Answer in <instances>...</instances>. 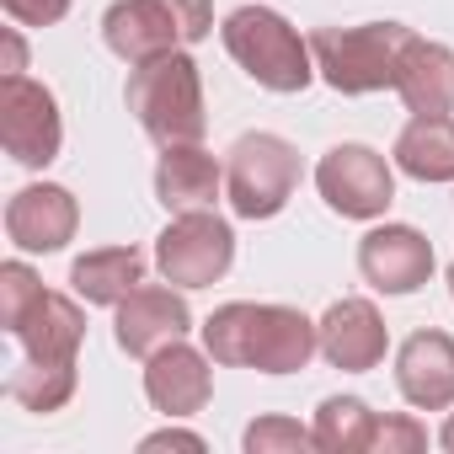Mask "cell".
Segmentation results:
<instances>
[{
  "instance_id": "1",
  "label": "cell",
  "mask_w": 454,
  "mask_h": 454,
  "mask_svg": "<svg viewBox=\"0 0 454 454\" xmlns=\"http://www.w3.org/2000/svg\"><path fill=\"white\" fill-rule=\"evenodd\" d=\"M203 348L224 369H262V374H294L321 348V326L305 321L289 305H219L203 321Z\"/></svg>"
},
{
  "instance_id": "2",
  "label": "cell",
  "mask_w": 454,
  "mask_h": 454,
  "mask_svg": "<svg viewBox=\"0 0 454 454\" xmlns=\"http://www.w3.org/2000/svg\"><path fill=\"white\" fill-rule=\"evenodd\" d=\"M0 326L27 348V358H43V364H75L86 337L81 305L43 289L27 262L0 268Z\"/></svg>"
},
{
  "instance_id": "3",
  "label": "cell",
  "mask_w": 454,
  "mask_h": 454,
  "mask_svg": "<svg viewBox=\"0 0 454 454\" xmlns=\"http://www.w3.org/2000/svg\"><path fill=\"white\" fill-rule=\"evenodd\" d=\"M129 113L139 118V129L155 145H198L203 129H208L198 65L182 49L134 65V75H129Z\"/></svg>"
},
{
  "instance_id": "4",
  "label": "cell",
  "mask_w": 454,
  "mask_h": 454,
  "mask_svg": "<svg viewBox=\"0 0 454 454\" xmlns=\"http://www.w3.org/2000/svg\"><path fill=\"white\" fill-rule=\"evenodd\" d=\"M411 27L401 22H364V27H316L310 33V59L326 75L332 91L342 97H369L395 86V65L406 49Z\"/></svg>"
},
{
  "instance_id": "5",
  "label": "cell",
  "mask_w": 454,
  "mask_h": 454,
  "mask_svg": "<svg viewBox=\"0 0 454 454\" xmlns=\"http://www.w3.org/2000/svg\"><path fill=\"white\" fill-rule=\"evenodd\" d=\"M231 59L268 91H305L310 75H316V59H310V43L268 6H241L224 17L219 27Z\"/></svg>"
},
{
  "instance_id": "6",
  "label": "cell",
  "mask_w": 454,
  "mask_h": 454,
  "mask_svg": "<svg viewBox=\"0 0 454 454\" xmlns=\"http://www.w3.org/2000/svg\"><path fill=\"white\" fill-rule=\"evenodd\" d=\"M214 27L208 0H118V6L102 17V38L118 59L145 65L176 49L203 43Z\"/></svg>"
},
{
  "instance_id": "7",
  "label": "cell",
  "mask_w": 454,
  "mask_h": 454,
  "mask_svg": "<svg viewBox=\"0 0 454 454\" xmlns=\"http://www.w3.org/2000/svg\"><path fill=\"white\" fill-rule=\"evenodd\" d=\"M300 187V150L278 134H241L224 160V192L241 219H273Z\"/></svg>"
},
{
  "instance_id": "8",
  "label": "cell",
  "mask_w": 454,
  "mask_h": 454,
  "mask_svg": "<svg viewBox=\"0 0 454 454\" xmlns=\"http://www.w3.org/2000/svg\"><path fill=\"white\" fill-rule=\"evenodd\" d=\"M155 262H160L166 284L203 289V284L231 273V262H236V231L219 214H208V208L176 214L160 231V241H155Z\"/></svg>"
},
{
  "instance_id": "9",
  "label": "cell",
  "mask_w": 454,
  "mask_h": 454,
  "mask_svg": "<svg viewBox=\"0 0 454 454\" xmlns=\"http://www.w3.org/2000/svg\"><path fill=\"white\" fill-rule=\"evenodd\" d=\"M59 139H65V123L49 86L27 75L0 81V145L17 166H49L59 155Z\"/></svg>"
},
{
  "instance_id": "10",
  "label": "cell",
  "mask_w": 454,
  "mask_h": 454,
  "mask_svg": "<svg viewBox=\"0 0 454 454\" xmlns=\"http://www.w3.org/2000/svg\"><path fill=\"white\" fill-rule=\"evenodd\" d=\"M316 187L342 219H374L395 198V176L369 145H332L316 166Z\"/></svg>"
},
{
  "instance_id": "11",
  "label": "cell",
  "mask_w": 454,
  "mask_h": 454,
  "mask_svg": "<svg viewBox=\"0 0 454 454\" xmlns=\"http://www.w3.org/2000/svg\"><path fill=\"white\" fill-rule=\"evenodd\" d=\"M358 268L380 294H411L433 273V247L411 224H380L358 241Z\"/></svg>"
},
{
  "instance_id": "12",
  "label": "cell",
  "mask_w": 454,
  "mask_h": 454,
  "mask_svg": "<svg viewBox=\"0 0 454 454\" xmlns=\"http://www.w3.org/2000/svg\"><path fill=\"white\" fill-rule=\"evenodd\" d=\"M118 348L129 353V358H150V353H160L166 342H182L187 337V326H192V310H187V300L176 294V289H150V284H139L123 305H118Z\"/></svg>"
},
{
  "instance_id": "13",
  "label": "cell",
  "mask_w": 454,
  "mask_h": 454,
  "mask_svg": "<svg viewBox=\"0 0 454 454\" xmlns=\"http://www.w3.org/2000/svg\"><path fill=\"white\" fill-rule=\"evenodd\" d=\"M81 224V208L65 187L54 182H38V187H22L12 203H6V236L22 247V252H59Z\"/></svg>"
},
{
  "instance_id": "14",
  "label": "cell",
  "mask_w": 454,
  "mask_h": 454,
  "mask_svg": "<svg viewBox=\"0 0 454 454\" xmlns=\"http://www.w3.org/2000/svg\"><path fill=\"white\" fill-rule=\"evenodd\" d=\"M395 385L422 411L454 406V337H443V332H411L401 342V353H395Z\"/></svg>"
},
{
  "instance_id": "15",
  "label": "cell",
  "mask_w": 454,
  "mask_h": 454,
  "mask_svg": "<svg viewBox=\"0 0 454 454\" xmlns=\"http://www.w3.org/2000/svg\"><path fill=\"white\" fill-rule=\"evenodd\" d=\"M385 342H390L385 321H380V310L369 300H337L326 310V321H321V353L348 374L374 369L385 358Z\"/></svg>"
},
{
  "instance_id": "16",
  "label": "cell",
  "mask_w": 454,
  "mask_h": 454,
  "mask_svg": "<svg viewBox=\"0 0 454 454\" xmlns=\"http://www.w3.org/2000/svg\"><path fill=\"white\" fill-rule=\"evenodd\" d=\"M208 390H214L208 364H203V353H192L187 342H166L160 353H150L145 395L155 401V411H166V417H192V411H203Z\"/></svg>"
},
{
  "instance_id": "17",
  "label": "cell",
  "mask_w": 454,
  "mask_h": 454,
  "mask_svg": "<svg viewBox=\"0 0 454 454\" xmlns=\"http://www.w3.org/2000/svg\"><path fill=\"white\" fill-rule=\"evenodd\" d=\"M395 91L417 118H443L454 107V54L411 33L395 65Z\"/></svg>"
},
{
  "instance_id": "18",
  "label": "cell",
  "mask_w": 454,
  "mask_h": 454,
  "mask_svg": "<svg viewBox=\"0 0 454 454\" xmlns=\"http://www.w3.org/2000/svg\"><path fill=\"white\" fill-rule=\"evenodd\" d=\"M219 160L198 145H166L160 166H155V198L171 208V214H192V208H208L219 198Z\"/></svg>"
},
{
  "instance_id": "19",
  "label": "cell",
  "mask_w": 454,
  "mask_h": 454,
  "mask_svg": "<svg viewBox=\"0 0 454 454\" xmlns=\"http://www.w3.org/2000/svg\"><path fill=\"white\" fill-rule=\"evenodd\" d=\"M70 284L86 305H123L139 284H145V252L134 247H107V252H86L70 268Z\"/></svg>"
},
{
  "instance_id": "20",
  "label": "cell",
  "mask_w": 454,
  "mask_h": 454,
  "mask_svg": "<svg viewBox=\"0 0 454 454\" xmlns=\"http://www.w3.org/2000/svg\"><path fill=\"white\" fill-rule=\"evenodd\" d=\"M395 166L417 182H454V123L411 118L395 139Z\"/></svg>"
},
{
  "instance_id": "21",
  "label": "cell",
  "mask_w": 454,
  "mask_h": 454,
  "mask_svg": "<svg viewBox=\"0 0 454 454\" xmlns=\"http://www.w3.org/2000/svg\"><path fill=\"white\" fill-rule=\"evenodd\" d=\"M6 395L22 401L27 411H59L75 395V364H43V358H22L6 380Z\"/></svg>"
},
{
  "instance_id": "22",
  "label": "cell",
  "mask_w": 454,
  "mask_h": 454,
  "mask_svg": "<svg viewBox=\"0 0 454 454\" xmlns=\"http://www.w3.org/2000/svg\"><path fill=\"white\" fill-rule=\"evenodd\" d=\"M369 427H374V411L358 395H332L316 411V449H332V454L369 449Z\"/></svg>"
},
{
  "instance_id": "23",
  "label": "cell",
  "mask_w": 454,
  "mask_h": 454,
  "mask_svg": "<svg viewBox=\"0 0 454 454\" xmlns=\"http://www.w3.org/2000/svg\"><path fill=\"white\" fill-rule=\"evenodd\" d=\"M316 443V427H300L289 417H257L247 427V449L252 454H273V449H310Z\"/></svg>"
},
{
  "instance_id": "24",
  "label": "cell",
  "mask_w": 454,
  "mask_h": 454,
  "mask_svg": "<svg viewBox=\"0 0 454 454\" xmlns=\"http://www.w3.org/2000/svg\"><path fill=\"white\" fill-rule=\"evenodd\" d=\"M422 443H427V433L411 417H374V427H369V449H385V454H417Z\"/></svg>"
},
{
  "instance_id": "25",
  "label": "cell",
  "mask_w": 454,
  "mask_h": 454,
  "mask_svg": "<svg viewBox=\"0 0 454 454\" xmlns=\"http://www.w3.org/2000/svg\"><path fill=\"white\" fill-rule=\"evenodd\" d=\"M0 6H6V17L22 22V27H54L70 12V0H0Z\"/></svg>"
},
{
  "instance_id": "26",
  "label": "cell",
  "mask_w": 454,
  "mask_h": 454,
  "mask_svg": "<svg viewBox=\"0 0 454 454\" xmlns=\"http://www.w3.org/2000/svg\"><path fill=\"white\" fill-rule=\"evenodd\" d=\"M166 443H182V449H203V438H198V433H155V438H145V449H166Z\"/></svg>"
},
{
  "instance_id": "27",
  "label": "cell",
  "mask_w": 454,
  "mask_h": 454,
  "mask_svg": "<svg viewBox=\"0 0 454 454\" xmlns=\"http://www.w3.org/2000/svg\"><path fill=\"white\" fill-rule=\"evenodd\" d=\"M438 438H443V449H449V454H454V417H449V422H443V433H438Z\"/></svg>"
},
{
  "instance_id": "28",
  "label": "cell",
  "mask_w": 454,
  "mask_h": 454,
  "mask_svg": "<svg viewBox=\"0 0 454 454\" xmlns=\"http://www.w3.org/2000/svg\"><path fill=\"white\" fill-rule=\"evenodd\" d=\"M449 294H454V268H449Z\"/></svg>"
}]
</instances>
